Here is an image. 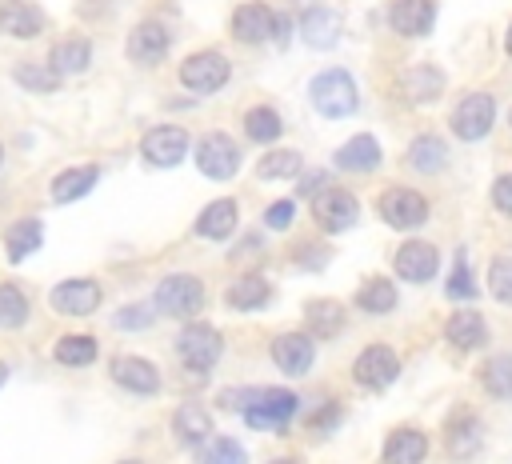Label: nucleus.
<instances>
[{
    "instance_id": "nucleus-47",
    "label": "nucleus",
    "mask_w": 512,
    "mask_h": 464,
    "mask_svg": "<svg viewBox=\"0 0 512 464\" xmlns=\"http://www.w3.org/2000/svg\"><path fill=\"white\" fill-rule=\"evenodd\" d=\"M492 204H496V212L512 216V172H504V176L492 180Z\"/></svg>"
},
{
    "instance_id": "nucleus-19",
    "label": "nucleus",
    "mask_w": 512,
    "mask_h": 464,
    "mask_svg": "<svg viewBox=\"0 0 512 464\" xmlns=\"http://www.w3.org/2000/svg\"><path fill=\"white\" fill-rule=\"evenodd\" d=\"M388 24L400 36H424L436 24V4L432 0H392L388 4Z\"/></svg>"
},
{
    "instance_id": "nucleus-7",
    "label": "nucleus",
    "mask_w": 512,
    "mask_h": 464,
    "mask_svg": "<svg viewBox=\"0 0 512 464\" xmlns=\"http://www.w3.org/2000/svg\"><path fill=\"white\" fill-rule=\"evenodd\" d=\"M312 220H316L324 232H348V228L360 220V204H356V196H352L348 188L328 184V188H320V192L312 196Z\"/></svg>"
},
{
    "instance_id": "nucleus-53",
    "label": "nucleus",
    "mask_w": 512,
    "mask_h": 464,
    "mask_svg": "<svg viewBox=\"0 0 512 464\" xmlns=\"http://www.w3.org/2000/svg\"><path fill=\"white\" fill-rule=\"evenodd\" d=\"M0 160H4V148H0Z\"/></svg>"
},
{
    "instance_id": "nucleus-26",
    "label": "nucleus",
    "mask_w": 512,
    "mask_h": 464,
    "mask_svg": "<svg viewBox=\"0 0 512 464\" xmlns=\"http://www.w3.org/2000/svg\"><path fill=\"white\" fill-rule=\"evenodd\" d=\"M444 336H448V344H452V348L472 352V348H480V344L488 340V328H484V316H480V312L464 308V312H452V316H448Z\"/></svg>"
},
{
    "instance_id": "nucleus-8",
    "label": "nucleus",
    "mask_w": 512,
    "mask_h": 464,
    "mask_svg": "<svg viewBox=\"0 0 512 464\" xmlns=\"http://www.w3.org/2000/svg\"><path fill=\"white\" fill-rule=\"evenodd\" d=\"M448 124H452V132H456L460 140H484V136L492 132V124H496V100H492L488 92H468V96L452 108Z\"/></svg>"
},
{
    "instance_id": "nucleus-22",
    "label": "nucleus",
    "mask_w": 512,
    "mask_h": 464,
    "mask_svg": "<svg viewBox=\"0 0 512 464\" xmlns=\"http://www.w3.org/2000/svg\"><path fill=\"white\" fill-rule=\"evenodd\" d=\"M380 160H384L380 140L368 136V132H360V136H352L336 148V168L340 172H372V168H380Z\"/></svg>"
},
{
    "instance_id": "nucleus-20",
    "label": "nucleus",
    "mask_w": 512,
    "mask_h": 464,
    "mask_svg": "<svg viewBox=\"0 0 512 464\" xmlns=\"http://www.w3.org/2000/svg\"><path fill=\"white\" fill-rule=\"evenodd\" d=\"M0 32L4 36H16V40L40 36L44 32V12L32 0H4L0 4Z\"/></svg>"
},
{
    "instance_id": "nucleus-48",
    "label": "nucleus",
    "mask_w": 512,
    "mask_h": 464,
    "mask_svg": "<svg viewBox=\"0 0 512 464\" xmlns=\"http://www.w3.org/2000/svg\"><path fill=\"white\" fill-rule=\"evenodd\" d=\"M320 188H328V172H300V196L312 200Z\"/></svg>"
},
{
    "instance_id": "nucleus-13",
    "label": "nucleus",
    "mask_w": 512,
    "mask_h": 464,
    "mask_svg": "<svg viewBox=\"0 0 512 464\" xmlns=\"http://www.w3.org/2000/svg\"><path fill=\"white\" fill-rule=\"evenodd\" d=\"M392 268H396L400 280H408V284H424V280L436 276V268H440V252H436V244H428V240H404V244L396 248V256H392Z\"/></svg>"
},
{
    "instance_id": "nucleus-6",
    "label": "nucleus",
    "mask_w": 512,
    "mask_h": 464,
    "mask_svg": "<svg viewBox=\"0 0 512 464\" xmlns=\"http://www.w3.org/2000/svg\"><path fill=\"white\" fill-rule=\"evenodd\" d=\"M200 308H204V284H200L196 276L172 272V276H164V280L156 284V312L188 320V316H196Z\"/></svg>"
},
{
    "instance_id": "nucleus-9",
    "label": "nucleus",
    "mask_w": 512,
    "mask_h": 464,
    "mask_svg": "<svg viewBox=\"0 0 512 464\" xmlns=\"http://www.w3.org/2000/svg\"><path fill=\"white\" fill-rule=\"evenodd\" d=\"M196 168L208 180H232L236 168H240V144L228 132H208L196 144Z\"/></svg>"
},
{
    "instance_id": "nucleus-2",
    "label": "nucleus",
    "mask_w": 512,
    "mask_h": 464,
    "mask_svg": "<svg viewBox=\"0 0 512 464\" xmlns=\"http://www.w3.org/2000/svg\"><path fill=\"white\" fill-rule=\"evenodd\" d=\"M308 100H312V108H316L320 116H328V120H344V116H352L356 104H360L356 80H352L344 68H324V72H316L312 84H308Z\"/></svg>"
},
{
    "instance_id": "nucleus-23",
    "label": "nucleus",
    "mask_w": 512,
    "mask_h": 464,
    "mask_svg": "<svg viewBox=\"0 0 512 464\" xmlns=\"http://www.w3.org/2000/svg\"><path fill=\"white\" fill-rule=\"evenodd\" d=\"M236 220H240V212H236V200L232 196L208 200V208L196 216V236H204V240H228L236 232Z\"/></svg>"
},
{
    "instance_id": "nucleus-45",
    "label": "nucleus",
    "mask_w": 512,
    "mask_h": 464,
    "mask_svg": "<svg viewBox=\"0 0 512 464\" xmlns=\"http://www.w3.org/2000/svg\"><path fill=\"white\" fill-rule=\"evenodd\" d=\"M292 216H296V204H292V200H272V204L264 208V224H268V228H276V232H280V228H288V224H292Z\"/></svg>"
},
{
    "instance_id": "nucleus-17",
    "label": "nucleus",
    "mask_w": 512,
    "mask_h": 464,
    "mask_svg": "<svg viewBox=\"0 0 512 464\" xmlns=\"http://www.w3.org/2000/svg\"><path fill=\"white\" fill-rule=\"evenodd\" d=\"M112 380L124 388V392H136V396H156L160 392V372L152 360L144 356H116L112 360Z\"/></svg>"
},
{
    "instance_id": "nucleus-44",
    "label": "nucleus",
    "mask_w": 512,
    "mask_h": 464,
    "mask_svg": "<svg viewBox=\"0 0 512 464\" xmlns=\"http://www.w3.org/2000/svg\"><path fill=\"white\" fill-rule=\"evenodd\" d=\"M112 324L124 328V332H140V328L152 324V308H144V304H128V308H120V312L112 316Z\"/></svg>"
},
{
    "instance_id": "nucleus-52",
    "label": "nucleus",
    "mask_w": 512,
    "mask_h": 464,
    "mask_svg": "<svg viewBox=\"0 0 512 464\" xmlns=\"http://www.w3.org/2000/svg\"><path fill=\"white\" fill-rule=\"evenodd\" d=\"M120 464H144V460H120Z\"/></svg>"
},
{
    "instance_id": "nucleus-32",
    "label": "nucleus",
    "mask_w": 512,
    "mask_h": 464,
    "mask_svg": "<svg viewBox=\"0 0 512 464\" xmlns=\"http://www.w3.org/2000/svg\"><path fill=\"white\" fill-rule=\"evenodd\" d=\"M448 164V144L440 140V136H432V132H420L412 144H408V168H416V172H440Z\"/></svg>"
},
{
    "instance_id": "nucleus-49",
    "label": "nucleus",
    "mask_w": 512,
    "mask_h": 464,
    "mask_svg": "<svg viewBox=\"0 0 512 464\" xmlns=\"http://www.w3.org/2000/svg\"><path fill=\"white\" fill-rule=\"evenodd\" d=\"M268 464H300L296 456H276V460H268Z\"/></svg>"
},
{
    "instance_id": "nucleus-12",
    "label": "nucleus",
    "mask_w": 512,
    "mask_h": 464,
    "mask_svg": "<svg viewBox=\"0 0 512 464\" xmlns=\"http://www.w3.org/2000/svg\"><path fill=\"white\" fill-rule=\"evenodd\" d=\"M48 300H52V308L60 316H92L100 308V300H104V288L96 280H88V276H72V280H60Z\"/></svg>"
},
{
    "instance_id": "nucleus-33",
    "label": "nucleus",
    "mask_w": 512,
    "mask_h": 464,
    "mask_svg": "<svg viewBox=\"0 0 512 464\" xmlns=\"http://www.w3.org/2000/svg\"><path fill=\"white\" fill-rule=\"evenodd\" d=\"M300 32L312 48H332L336 36H340V16L332 8H312L304 20H300Z\"/></svg>"
},
{
    "instance_id": "nucleus-37",
    "label": "nucleus",
    "mask_w": 512,
    "mask_h": 464,
    "mask_svg": "<svg viewBox=\"0 0 512 464\" xmlns=\"http://www.w3.org/2000/svg\"><path fill=\"white\" fill-rule=\"evenodd\" d=\"M300 168H304L300 152H292V148H276V152L260 156L256 176H260V180H288V176H300Z\"/></svg>"
},
{
    "instance_id": "nucleus-24",
    "label": "nucleus",
    "mask_w": 512,
    "mask_h": 464,
    "mask_svg": "<svg viewBox=\"0 0 512 464\" xmlns=\"http://www.w3.org/2000/svg\"><path fill=\"white\" fill-rule=\"evenodd\" d=\"M444 92V72L440 68H428V64H420V68H412V72H404L400 76V96L408 100V104H432L436 96Z\"/></svg>"
},
{
    "instance_id": "nucleus-27",
    "label": "nucleus",
    "mask_w": 512,
    "mask_h": 464,
    "mask_svg": "<svg viewBox=\"0 0 512 464\" xmlns=\"http://www.w3.org/2000/svg\"><path fill=\"white\" fill-rule=\"evenodd\" d=\"M224 300H228V308H236V312H256V308H264V304L272 300V284H268L264 276L248 272V276H240V280L228 284Z\"/></svg>"
},
{
    "instance_id": "nucleus-42",
    "label": "nucleus",
    "mask_w": 512,
    "mask_h": 464,
    "mask_svg": "<svg viewBox=\"0 0 512 464\" xmlns=\"http://www.w3.org/2000/svg\"><path fill=\"white\" fill-rule=\"evenodd\" d=\"M488 288L500 304H512V256H496L488 264Z\"/></svg>"
},
{
    "instance_id": "nucleus-43",
    "label": "nucleus",
    "mask_w": 512,
    "mask_h": 464,
    "mask_svg": "<svg viewBox=\"0 0 512 464\" xmlns=\"http://www.w3.org/2000/svg\"><path fill=\"white\" fill-rule=\"evenodd\" d=\"M12 76H16V84L28 88V92H52V88L60 84V76L48 72V68H40V64H20Z\"/></svg>"
},
{
    "instance_id": "nucleus-10",
    "label": "nucleus",
    "mask_w": 512,
    "mask_h": 464,
    "mask_svg": "<svg viewBox=\"0 0 512 464\" xmlns=\"http://www.w3.org/2000/svg\"><path fill=\"white\" fill-rule=\"evenodd\" d=\"M396 376H400V356L388 344H368L352 364V380L368 392H384Z\"/></svg>"
},
{
    "instance_id": "nucleus-3",
    "label": "nucleus",
    "mask_w": 512,
    "mask_h": 464,
    "mask_svg": "<svg viewBox=\"0 0 512 464\" xmlns=\"http://www.w3.org/2000/svg\"><path fill=\"white\" fill-rule=\"evenodd\" d=\"M224 352V336L212 328V324H184L180 336H176V356L184 360L188 372H212L216 360Z\"/></svg>"
},
{
    "instance_id": "nucleus-21",
    "label": "nucleus",
    "mask_w": 512,
    "mask_h": 464,
    "mask_svg": "<svg viewBox=\"0 0 512 464\" xmlns=\"http://www.w3.org/2000/svg\"><path fill=\"white\" fill-rule=\"evenodd\" d=\"M424 456H428V436L420 428H392L380 464H424Z\"/></svg>"
},
{
    "instance_id": "nucleus-31",
    "label": "nucleus",
    "mask_w": 512,
    "mask_h": 464,
    "mask_svg": "<svg viewBox=\"0 0 512 464\" xmlns=\"http://www.w3.org/2000/svg\"><path fill=\"white\" fill-rule=\"evenodd\" d=\"M40 244H44V224H40L36 216L16 220V224L8 228V236H4V252H8L12 264H20L24 256H32Z\"/></svg>"
},
{
    "instance_id": "nucleus-41",
    "label": "nucleus",
    "mask_w": 512,
    "mask_h": 464,
    "mask_svg": "<svg viewBox=\"0 0 512 464\" xmlns=\"http://www.w3.org/2000/svg\"><path fill=\"white\" fill-rule=\"evenodd\" d=\"M444 296H448V300H472V296H476V284H472L464 248L456 252V264H452V276H448V284H444Z\"/></svg>"
},
{
    "instance_id": "nucleus-4",
    "label": "nucleus",
    "mask_w": 512,
    "mask_h": 464,
    "mask_svg": "<svg viewBox=\"0 0 512 464\" xmlns=\"http://www.w3.org/2000/svg\"><path fill=\"white\" fill-rule=\"evenodd\" d=\"M228 76H232L228 56H220V52H212V48L192 52V56L180 60V84H184L188 92H200V96L220 92V88L228 84Z\"/></svg>"
},
{
    "instance_id": "nucleus-25",
    "label": "nucleus",
    "mask_w": 512,
    "mask_h": 464,
    "mask_svg": "<svg viewBox=\"0 0 512 464\" xmlns=\"http://www.w3.org/2000/svg\"><path fill=\"white\" fill-rule=\"evenodd\" d=\"M304 324H308L312 336H340L344 324H348V312H344V304H336L328 296H316V300L304 304Z\"/></svg>"
},
{
    "instance_id": "nucleus-28",
    "label": "nucleus",
    "mask_w": 512,
    "mask_h": 464,
    "mask_svg": "<svg viewBox=\"0 0 512 464\" xmlns=\"http://www.w3.org/2000/svg\"><path fill=\"white\" fill-rule=\"evenodd\" d=\"M172 432H176L180 444H204L208 432H212V416H208V408L196 404V400L180 404V408L172 412Z\"/></svg>"
},
{
    "instance_id": "nucleus-38",
    "label": "nucleus",
    "mask_w": 512,
    "mask_h": 464,
    "mask_svg": "<svg viewBox=\"0 0 512 464\" xmlns=\"http://www.w3.org/2000/svg\"><path fill=\"white\" fill-rule=\"evenodd\" d=\"M200 464H248V452L232 436H212L200 448Z\"/></svg>"
},
{
    "instance_id": "nucleus-46",
    "label": "nucleus",
    "mask_w": 512,
    "mask_h": 464,
    "mask_svg": "<svg viewBox=\"0 0 512 464\" xmlns=\"http://www.w3.org/2000/svg\"><path fill=\"white\" fill-rule=\"evenodd\" d=\"M336 420H340V404H336V400H324L320 408H312V412L304 416V424H308V428H316V432H324V428H332Z\"/></svg>"
},
{
    "instance_id": "nucleus-40",
    "label": "nucleus",
    "mask_w": 512,
    "mask_h": 464,
    "mask_svg": "<svg viewBox=\"0 0 512 464\" xmlns=\"http://www.w3.org/2000/svg\"><path fill=\"white\" fill-rule=\"evenodd\" d=\"M28 320V296L16 284H0V328H20Z\"/></svg>"
},
{
    "instance_id": "nucleus-36",
    "label": "nucleus",
    "mask_w": 512,
    "mask_h": 464,
    "mask_svg": "<svg viewBox=\"0 0 512 464\" xmlns=\"http://www.w3.org/2000/svg\"><path fill=\"white\" fill-rule=\"evenodd\" d=\"M480 380H484L488 396H496V400H512V352H496V356L484 364Z\"/></svg>"
},
{
    "instance_id": "nucleus-50",
    "label": "nucleus",
    "mask_w": 512,
    "mask_h": 464,
    "mask_svg": "<svg viewBox=\"0 0 512 464\" xmlns=\"http://www.w3.org/2000/svg\"><path fill=\"white\" fill-rule=\"evenodd\" d=\"M504 52L512 56V24H508V32H504Z\"/></svg>"
},
{
    "instance_id": "nucleus-11",
    "label": "nucleus",
    "mask_w": 512,
    "mask_h": 464,
    "mask_svg": "<svg viewBox=\"0 0 512 464\" xmlns=\"http://www.w3.org/2000/svg\"><path fill=\"white\" fill-rule=\"evenodd\" d=\"M184 152H188V132L176 124H156L140 136V156L152 168H176L184 160Z\"/></svg>"
},
{
    "instance_id": "nucleus-30",
    "label": "nucleus",
    "mask_w": 512,
    "mask_h": 464,
    "mask_svg": "<svg viewBox=\"0 0 512 464\" xmlns=\"http://www.w3.org/2000/svg\"><path fill=\"white\" fill-rule=\"evenodd\" d=\"M96 176H100L96 164H80V168L56 172V180H52V200H56V204H72V200L88 196L92 184H96Z\"/></svg>"
},
{
    "instance_id": "nucleus-39",
    "label": "nucleus",
    "mask_w": 512,
    "mask_h": 464,
    "mask_svg": "<svg viewBox=\"0 0 512 464\" xmlns=\"http://www.w3.org/2000/svg\"><path fill=\"white\" fill-rule=\"evenodd\" d=\"M244 132H248V140L268 144V140H276V136H280V116H276L268 104L248 108V116H244Z\"/></svg>"
},
{
    "instance_id": "nucleus-29",
    "label": "nucleus",
    "mask_w": 512,
    "mask_h": 464,
    "mask_svg": "<svg viewBox=\"0 0 512 464\" xmlns=\"http://www.w3.org/2000/svg\"><path fill=\"white\" fill-rule=\"evenodd\" d=\"M88 60H92V44H88L84 36H64V40H56V48H52V56H48V64H52L56 76L84 72Z\"/></svg>"
},
{
    "instance_id": "nucleus-1",
    "label": "nucleus",
    "mask_w": 512,
    "mask_h": 464,
    "mask_svg": "<svg viewBox=\"0 0 512 464\" xmlns=\"http://www.w3.org/2000/svg\"><path fill=\"white\" fill-rule=\"evenodd\" d=\"M224 404L228 408H240V416L252 428H260V432H268V428L284 432L288 420L300 412V400L288 388H244L240 396H224Z\"/></svg>"
},
{
    "instance_id": "nucleus-35",
    "label": "nucleus",
    "mask_w": 512,
    "mask_h": 464,
    "mask_svg": "<svg viewBox=\"0 0 512 464\" xmlns=\"http://www.w3.org/2000/svg\"><path fill=\"white\" fill-rule=\"evenodd\" d=\"M52 360L64 364V368H88L96 360V340L92 336H80V332L60 336L56 348H52Z\"/></svg>"
},
{
    "instance_id": "nucleus-15",
    "label": "nucleus",
    "mask_w": 512,
    "mask_h": 464,
    "mask_svg": "<svg viewBox=\"0 0 512 464\" xmlns=\"http://www.w3.org/2000/svg\"><path fill=\"white\" fill-rule=\"evenodd\" d=\"M168 44H172V36H168V28L160 24V20H140L132 32H128V60L132 64H160L164 56H168Z\"/></svg>"
},
{
    "instance_id": "nucleus-18",
    "label": "nucleus",
    "mask_w": 512,
    "mask_h": 464,
    "mask_svg": "<svg viewBox=\"0 0 512 464\" xmlns=\"http://www.w3.org/2000/svg\"><path fill=\"white\" fill-rule=\"evenodd\" d=\"M480 444H484L480 416H476L472 408L452 412V416H448V424H444V448H448L452 456L468 460V456H476V452H480Z\"/></svg>"
},
{
    "instance_id": "nucleus-14",
    "label": "nucleus",
    "mask_w": 512,
    "mask_h": 464,
    "mask_svg": "<svg viewBox=\"0 0 512 464\" xmlns=\"http://www.w3.org/2000/svg\"><path fill=\"white\" fill-rule=\"evenodd\" d=\"M272 360L284 376H304L312 372V360H316V344L308 332H280L272 340Z\"/></svg>"
},
{
    "instance_id": "nucleus-51",
    "label": "nucleus",
    "mask_w": 512,
    "mask_h": 464,
    "mask_svg": "<svg viewBox=\"0 0 512 464\" xmlns=\"http://www.w3.org/2000/svg\"><path fill=\"white\" fill-rule=\"evenodd\" d=\"M4 380H8V364L0 360V388H4Z\"/></svg>"
},
{
    "instance_id": "nucleus-34",
    "label": "nucleus",
    "mask_w": 512,
    "mask_h": 464,
    "mask_svg": "<svg viewBox=\"0 0 512 464\" xmlns=\"http://www.w3.org/2000/svg\"><path fill=\"white\" fill-rule=\"evenodd\" d=\"M356 304H360L364 312H372V316H384V312L396 308V284H392L388 276H372V280L360 284Z\"/></svg>"
},
{
    "instance_id": "nucleus-5",
    "label": "nucleus",
    "mask_w": 512,
    "mask_h": 464,
    "mask_svg": "<svg viewBox=\"0 0 512 464\" xmlns=\"http://www.w3.org/2000/svg\"><path fill=\"white\" fill-rule=\"evenodd\" d=\"M376 208H380V220L392 224V228H400V232L420 228L428 220V196L416 192V188H404V184L384 188L380 200H376Z\"/></svg>"
},
{
    "instance_id": "nucleus-16",
    "label": "nucleus",
    "mask_w": 512,
    "mask_h": 464,
    "mask_svg": "<svg viewBox=\"0 0 512 464\" xmlns=\"http://www.w3.org/2000/svg\"><path fill=\"white\" fill-rule=\"evenodd\" d=\"M276 12L264 4V0H248L232 12V36L244 40V44H264L272 32H276Z\"/></svg>"
}]
</instances>
